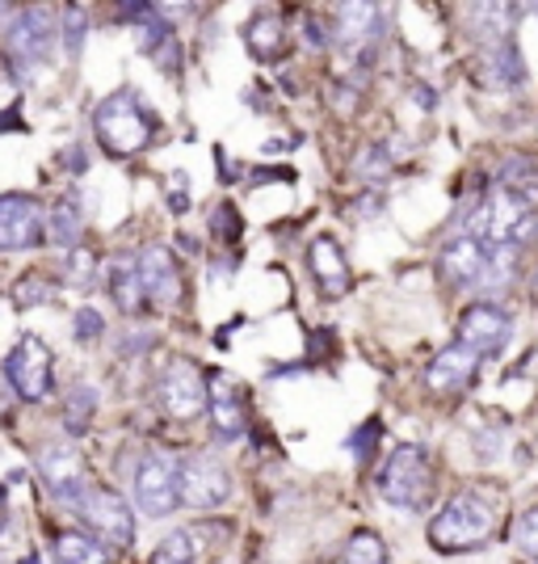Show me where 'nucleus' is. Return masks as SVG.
<instances>
[{"instance_id": "obj_1", "label": "nucleus", "mask_w": 538, "mask_h": 564, "mask_svg": "<svg viewBox=\"0 0 538 564\" xmlns=\"http://www.w3.org/2000/svg\"><path fill=\"white\" fill-rule=\"evenodd\" d=\"M378 494L387 506L408 510V514L429 510V501L438 497V471H433L429 451L417 447V443H404V447L392 451V459L378 471Z\"/></svg>"}, {"instance_id": "obj_2", "label": "nucleus", "mask_w": 538, "mask_h": 564, "mask_svg": "<svg viewBox=\"0 0 538 564\" xmlns=\"http://www.w3.org/2000/svg\"><path fill=\"white\" fill-rule=\"evenodd\" d=\"M94 131L97 140H101V148L122 161V156H135V152H143L152 143L156 115L131 89H118V94H110L94 110Z\"/></svg>"}, {"instance_id": "obj_3", "label": "nucleus", "mask_w": 538, "mask_h": 564, "mask_svg": "<svg viewBox=\"0 0 538 564\" xmlns=\"http://www.w3.org/2000/svg\"><path fill=\"white\" fill-rule=\"evenodd\" d=\"M492 527H496V518L480 497L454 494L442 506V514L433 518L429 543L438 552H471V547H484L492 540Z\"/></svg>"}, {"instance_id": "obj_4", "label": "nucleus", "mask_w": 538, "mask_h": 564, "mask_svg": "<svg viewBox=\"0 0 538 564\" xmlns=\"http://www.w3.org/2000/svg\"><path fill=\"white\" fill-rule=\"evenodd\" d=\"M135 506L147 518H168L182 506V464L173 455H143L135 468Z\"/></svg>"}, {"instance_id": "obj_5", "label": "nucleus", "mask_w": 538, "mask_h": 564, "mask_svg": "<svg viewBox=\"0 0 538 564\" xmlns=\"http://www.w3.org/2000/svg\"><path fill=\"white\" fill-rule=\"evenodd\" d=\"M4 379L13 383V392L22 400H47L55 388V358H51L47 341L25 333L4 358Z\"/></svg>"}, {"instance_id": "obj_6", "label": "nucleus", "mask_w": 538, "mask_h": 564, "mask_svg": "<svg viewBox=\"0 0 538 564\" xmlns=\"http://www.w3.org/2000/svg\"><path fill=\"white\" fill-rule=\"evenodd\" d=\"M55 30L59 22L51 18L47 9H22L18 22L9 30V59L18 76H30L34 68H43L55 51Z\"/></svg>"}, {"instance_id": "obj_7", "label": "nucleus", "mask_w": 538, "mask_h": 564, "mask_svg": "<svg viewBox=\"0 0 538 564\" xmlns=\"http://www.w3.org/2000/svg\"><path fill=\"white\" fill-rule=\"evenodd\" d=\"M156 400L168 417L177 422H194L207 409V379L189 358H173L156 379Z\"/></svg>"}, {"instance_id": "obj_8", "label": "nucleus", "mask_w": 538, "mask_h": 564, "mask_svg": "<svg viewBox=\"0 0 538 564\" xmlns=\"http://www.w3.org/2000/svg\"><path fill=\"white\" fill-rule=\"evenodd\" d=\"M76 514L85 518V527H94L97 535L106 543H114V547H127L135 540V514L114 489H89L85 501L76 506Z\"/></svg>"}, {"instance_id": "obj_9", "label": "nucleus", "mask_w": 538, "mask_h": 564, "mask_svg": "<svg viewBox=\"0 0 538 564\" xmlns=\"http://www.w3.org/2000/svg\"><path fill=\"white\" fill-rule=\"evenodd\" d=\"M43 207L30 194H0V253L34 249L43 240Z\"/></svg>"}, {"instance_id": "obj_10", "label": "nucleus", "mask_w": 538, "mask_h": 564, "mask_svg": "<svg viewBox=\"0 0 538 564\" xmlns=\"http://www.w3.org/2000/svg\"><path fill=\"white\" fill-rule=\"evenodd\" d=\"M509 316L496 304H471L463 316H459V346L475 350L480 358L484 354H501L509 346Z\"/></svg>"}, {"instance_id": "obj_11", "label": "nucleus", "mask_w": 538, "mask_h": 564, "mask_svg": "<svg viewBox=\"0 0 538 564\" xmlns=\"http://www.w3.org/2000/svg\"><path fill=\"white\" fill-rule=\"evenodd\" d=\"M232 497V476L215 459H186L182 464V501L194 510H215Z\"/></svg>"}, {"instance_id": "obj_12", "label": "nucleus", "mask_w": 538, "mask_h": 564, "mask_svg": "<svg viewBox=\"0 0 538 564\" xmlns=\"http://www.w3.org/2000/svg\"><path fill=\"white\" fill-rule=\"evenodd\" d=\"M207 409H211V422L219 430V438H244L249 430V400H244V388L228 379L223 371H215L207 379Z\"/></svg>"}, {"instance_id": "obj_13", "label": "nucleus", "mask_w": 538, "mask_h": 564, "mask_svg": "<svg viewBox=\"0 0 538 564\" xmlns=\"http://www.w3.org/2000/svg\"><path fill=\"white\" fill-rule=\"evenodd\" d=\"M39 471H43V480H47V489L59 501H68V506H80L85 501V464L76 459V451L64 447V443H51L43 447L39 455Z\"/></svg>"}, {"instance_id": "obj_14", "label": "nucleus", "mask_w": 538, "mask_h": 564, "mask_svg": "<svg viewBox=\"0 0 538 564\" xmlns=\"http://www.w3.org/2000/svg\"><path fill=\"white\" fill-rule=\"evenodd\" d=\"M135 265H140L143 295H147L152 304L173 307L177 300H182V270H177V258H173L168 249L152 245V249H143Z\"/></svg>"}, {"instance_id": "obj_15", "label": "nucleus", "mask_w": 538, "mask_h": 564, "mask_svg": "<svg viewBox=\"0 0 538 564\" xmlns=\"http://www.w3.org/2000/svg\"><path fill=\"white\" fill-rule=\"evenodd\" d=\"M475 376H480V354L468 350V346H450V350H442L429 362L425 383L438 397H459L468 383H475Z\"/></svg>"}, {"instance_id": "obj_16", "label": "nucleus", "mask_w": 538, "mask_h": 564, "mask_svg": "<svg viewBox=\"0 0 538 564\" xmlns=\"http://www.w3.org/2000/svg\"><path fill=\"white\" fill-rule=\"evenodd\" d=\"M307 265H311V279L320 282L328 300H341L350 295V261H345V249L332 240V236H316L311 249H307Z\"/></svg>"}, {"instance_id": "obj_17", "label": "nucleus", "mask_w": 538, "mask_h": 564, "mask_svg": "<svg viewBox=\"0 0 538 564\" xmlns=\"http://www.w3.org/2000/svg\"><path fill=\"white\" fill-rule=\"evenodd\" d=\"M488 245H480L475 236H459V240H450L442 249V270L446 279L463 282V286H471V282H484V274H488Z\"/></svg>"}, {"instance_id": "obj_18", "label": "nucleus", "mask_w": 538, "mask_h": 564, "mask_svg": "<svg viewBox=\"0 0 538 564\" xmlns=\"http://www.w3.org/2000/svg\"><path fill=\"white\" fill-rule=\"evenodd\" d=\"M332 30H337V43H341V47H350V51L366 47L371 34L378 30V9L375 4H341Z\"/></svg>"}, {"instance_id": "obj_19", "label": "nucleus", "mask_w": 538, "mask_h": 564, "mask_svg": "<svg viewBox=\"0 0 538 564\" xmlns=\"http://www.w3.org/2000/svg\"><path fill=\"white\" fill-rule=\"evenodd\" d=\"M244 43H249V51H253L257 59H278L282 51H286V25H282L278 13H257V18L249 22Z\"/></svg>"}, {"instance_id": "obj_20", "label": "nucleus", "mask_w": 538, "mask_h": 564, "mask_svg": "<svg viewBox=\"0 0 538 564\" xmlns=\"http://www.w3.org/2000/svg\"><path fill=\"white\" fill-rule=\"evenodd\" d=\"M110 295H114V304L122 312H140L147 304V295H143V282H140V265L135 261H114V270H110Z\"/></svg>"}, {"instance_id": "obj_21", "label": "nucleus", "mask_w": 538, "mask_h": 564, "mask_svg": "<svg viewBox=\"0 0 538 564\" xmlns=\"http://www.w3.org/2000/svg\"><path fill=\"white\" fill-rule=\"evenodd\" d=\"M55 564H110L101 543L80 535V531H64L55 535Z\"/></svg>"}, {"instance_id": "obj_22", "label": "nucleus", "mask_w": 538, "mask_h": 564, "mask_svg": "<svg viewBox=\"0 0 538 564\" xmlns=\"http://www.w3.org/2000/svg\"><path fill=\"white\" fill-rule=\"evenodd\" d=\"M85 232V219H80V207H76V198H64V203H55L51 207V224H47V236L51 245H59V249H72L76 240Z\"/></svg>"}, {"instance_id": "obj_23", "label": "nucleus", "mask_w": 538, "mask_h": 564, "mask_svg": "<svg viewBox=\"0 0 538 564\" xmlns=\"http://www.w3.org/2000/svg\"><path fill=\"white\" fill-rule=\"evenodd\" d=\"M345 564H387V547L375 531H353L345 543Z\"/></svg>"}, {"instance_id": "obj_24", "label": "nucleus", "mask_w": 538, "mask_h": 564, "mask_svg": "<svg viewBox=\"0 0 538 564\" xmlns=\"http://www.w3.org/2000/svg\"><path fill=\"white\" fill-rule=\"evenodd\" d=\"M94 409H97V392L94 388H72V397H68V409H64V425H68L72 434H85L89 430V417H94Z\"/></svg>"}, {"instance_id": "obj_25", "label": "nucleus", "mask_w": 538, "mask_h": 564, "mask_svg": "<svg viewBox=\"0 0 538 564\" xmlns=\"http://www.w3.org/2000/svg\"><path fill=\"white\" fill-rule=\"evenodd\" d=\"M194 561H198V552H194V540H189L186 531L164 535L156 543V552H152V564H194Z\"/></svg>"}, {"instance_id": "obj_26", "label": "nucleus", "mask_w": 538, "mask_h": 564, "mask_svg": "<svg viewBox=\"0 0 538 564\" xmlns=\"http://www.w3.org/2000/svg\"><path fill=\"white\" fill-rule=\"evenodd\" d=\"M85 34H89L85 13H80V9H68V18H64V51H68V59H76V55H80V47H85Z\"/></svg>"}, {"instance_id": "obj_27", "label": "nucleus", "mask_w": 538, "mask_h": 564, "mask_svg": "<svg viewBox=\"0 0 538 564\" xmlns=\"http://www.w3.org/2000/svg\"><path fill=\"white\" fill-rule=\"evenodd\" d=\"M517 547H521L530 561H538V506H530L526 514L517 518Z\"/></svg>"}, {"instance_id": "obj_28", "label": "nucleus", "mask_w": 538, "mask_h": 564, "mask_svg": "<svg viewBox=\"0 0 538 564\" xmlns=\"http://www.w3.org/2000/svg\"><path fill=\"white\" fill-rule=\"evenodd\" d=\"M76 341H97L101 333H106V321H101V312L97 307H80L76 312Z\"/></svg>"}, {"instance_id": "obj_29", "label": "nucleus", "mask_w": 538, "mask_h": 564, "mask_svg": "<svg viewBox=\"0 0 538 564\" xmlns=\"http://www.w3.org/2000/svg\"><path fill=\"white\" fill-rule=\"evenodd\" d=\"M0 131H22V115L18 110H4L0 115Z\"/></svg>"}, {"instance_id": "obj_30", "label": "nucleus", "mask_w": 538, "mask_h": 564, "mask_svg": "<svg viewBox=\"0 0 538 564\" xmlns=\"http://www.w3.org/2000/svg\"><path fill=\"white\" fill-rule=\"evenodd\" d=\"M68 169H72V173H80V169H85V161H80V148H72V152H68Z\"/></svg>"}, {"instance_id": "obj_31", "label": "nucleus", "mask_w": 538, "mask_h": 564, "mask_svg": "<svg viewBox=\"0 0 538 564\" xmlns=\"http://www.w3.org/2000/svg\"><path fill=\"white\" fill-rule=\"evenodd\" d=\"M530 295L538 300V270H535V279H530Z\"/></svg>"}, {"instance_id": "obj_32", "label": "nucleus", "mask_w": 538, "mask_h": 564, "mask_svg": "<svg viewBox=\"0 0 538 564\" xmlns=\"http://www.w3.org/2000/svg\"><path fill=\"white\" fill-rule=\"evenodd\" d=\"M0 18H9V4H0Z\"/></svg>"}, {"instance_id": "obj_33", "label": "nucleus", "mask_w": 538, "mask_h": 564, "mask_svg": "<svg viewBox=\"0 0 538 564\" xmlns=\"http://www.w3.org/2000/svg\"><path fill=\"white\" fill-rule=\"evenodd\" d=\"M22 564H39V561H34V556H25V561Z\"/></svg>"}]
</instances>
